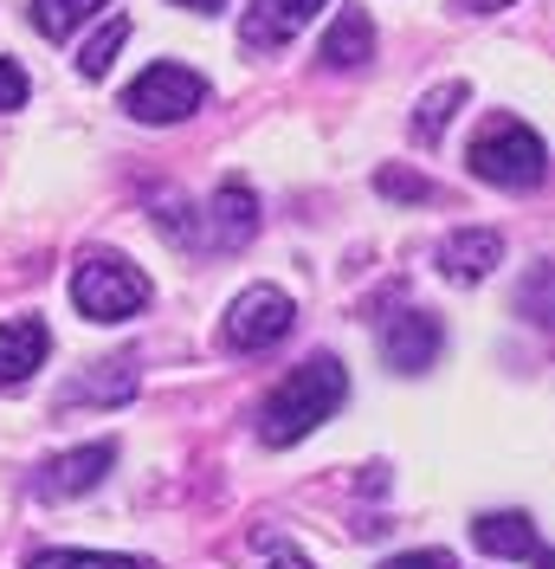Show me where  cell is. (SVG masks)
I'll list each match as a JSON object with an SVG mask.
<instances>
[{
	"instance_id": "obj_17",
	"label": "cell",
	"mask_w": 555,
	"mask_h": 569,
	"mask_svg": "<svg viewBox=\"0 0 555 569\" xmlns=\"http://www.w3.org/2000/svg\"><path fill=\"white\" fill-rule=\"evenodd\" d=\"M27 569H155L149 557H117V550H46Z\"/></svg>"
},
{
	"instance_id": "obj_15",
	"label": "cell",
	"mask_w": 555,
	"mask_h": 569,
	"mask_svg": "<svg viewBox=\"0 0 555 569\" xmlns=\"http://www.w3.org/2000/svg\"><path fill=\"white\" fill-rule=\"evenodd\" d=\"M110 0H33V27L39 39H71L91 13H104Z\"/></svg>"
},
{
	"instance_id": "obj_3",
	"label": "cell",
	"mask_w": 555,
	"mask_h": 569,
	"mask_svg": "<svg viewBox=\"0 0 555 569\" xmlns=\"http://www.w3.org/2000/svg\"><path fill=\"white\" fill-rule=\"evenodd\" d=\"M71 305L91 323H123L149 305V279H142L123 252L98 247V252H84L78 272H71Z\"/></svg>"
},
{
	"instance_id": "obj_1",
	"label": "cell",
	"mask_w": 555,
	"mask_h": 569,
	"mask_svg": "<svg viewBox=\"0 0 555 569\" xmlns=\"http://www.w3.org/2000/svg\"><path fill=\"white\" fill-rule=\"evenodd\" d=\"M343 401H349V369L336 356H311L304 369H291V376L265 395V408H259V440H265V447H297V440L316 433Z\"/></svg>"
},
{
	"instance_id": "obj_21",
	"label": "cell",
	"mask_w": 555,
	"mask_h": 569,
	"mask_svg": "<svg viewBox=\"0 0 555 569\" xmlns=\"http://www.w3.org/2000/svg\"><path fill=\"white\" fill-rule=\"evenodd\" d=\"M465 13H497V7H511V0H458Z\"/></svg>"
},
{
	"instance_id": "obj_6",
	"label": "cell",
	"mask_w": 555,
	"mask_h": 569,
	"mask_svg": "<svg viewBox=\"0 0 555 569\" xmlns=\"http://www.w3.org/2000/svg\"><path fill=\"white\" fill-rule=\"evenodd\" d=\"M117 466V440H91V447H71V453H52V460L33 472V492L46 505L59 498H84L91 486H104V472Z\"/></svg>"
},
{
	"instance_id": "obj_13",
	"label": "cell",
	"mask_w": 555,
	"mask_h": 569,
	"mask_svg": "<svg viewBox=\"0 0 555 569\" xmlns=\"http://www.w3.org/2000/svg\"><path fill=\"white\" fill-rule=\"evenodd\" d=\"M330 71H362L375 59V27H369V13L362 7H343L336 20H330V33H323V52H316Z\"/></svg>"
},
{
	"instance_id": "obj_11",
	"label": "cell",
	"mask_w": 555,
	"mask_h": 569,
	"mask_svg": "<svg viewBox=\"0 0 555 569\" xmlns=\"http://www.w3.org/2000/svg\"><path fill=\"white\" fill-rule=\"evenodd\" d=\"M472 543H478L485 557H504V563H543L549 569L543 537H536V525H529V511H485V518L472 525Z\"/></svg>"
},
{
	"instance_id": "obj_5",
	"label": "cell",
	"mask_w": 555,
	"mask_h": 569,
	"mask_svg": "<svg viewBox=\"0 0 555 569\" xmlns=\"http://www.w3.org/2000/svg\"><path fill=\"white\" fill-rule=\"evenodd\" d=\"M291 323H297V305H291L278 284H245L240 298L226 305L220 337H226V350L259 356V350H272V343H284V337H291Z\"/></svg>"
},
{
	"instance_id": "obj_9",
	"label": "cell",
	"mask_w": 555,
	"mask_h": 569,
	"mask_svg": "<svg viewBox=\"0 0 555 569\" xmlns=\"http://www.w3.org/2000/svg\"><path fill=\"white\" fill-rule=\"evenodd\" d=\"M504 266V233L497 227H458L440 240V279L446 284H485Z\"/></svg>"
},
{
	"instance_id": "obj_16",
	"label": "cell",
	"mask_w": 555,
	"mask_h": 569,
	"mask_svg": "<svg viewBox=\"0 0 555 569\" xmlns=\"http://www.w3.org/2000/svg\"><path fill=\"white\" fill-rule=\"evenodd\" d=\"M123 39H130V20H123V13H104V27L84 39V52H78V71H84V78H104V71L117 66V52H123Z\"/></svg>"
},
{
	"instance_id": "obj_23",
	"label": "cell",
	"mask_w": 555,
	"mask_h": 569,
	"mask_svg": "<svg viewBox=\"0 0 555 569\" xmlns=\"http://www.w3.org/2000/svg\"><path fill=\"white\" fill-rule=\"evenodd\" d=\"M265 569H311L304 557H278V563H265Z\"/></svg>"
},
{
	"instance_id": "obj_18",
	"label": "cell",
	"mask_w": 555,
	"mask_h": 569,
	"mask_svg": "<svg viewBox=\"0 0 555 569\" xmlns=\"http://www.w3.org/2000/svg\"><path fill=\"white\" fill-rule=\"evenodd\" d=\"M375 188H382L387 201H433V181H420L414 169H382Z\"/></svg>"
},
{
	"instance_id": "obj_8",
	"label": "cell",
	"mask_w": 555,
	"mask_h": 569,
	"mask_svg": "<svg viewBox=\"0 0 555 569\" xmlns=\"http://www.w3.org/2000/svg\"><path fill=\"white\" fill-rule=\"evenodd\" d=\"M252 233H259V194H252L240 176H226L220 181V194L208 201V213H201V247L240 252Z\"/></svg>"
},
{
	"instance_id": "obj_14",
	"label": "cell",
	"mask_w": 555,
	"mask_h": 569,
	"mask_svg": "<svg viewBox=\"0 0 555 569\" xmlns=\"http://www.w3.org/2000/svg\"><path fill=\"white\" fill-rule=\"evenodd\" d=\"M465 98H472V84H465V78H446V84H433V91H426V98L414 104V137H420V142H440Z\"/></svg>"
},
{
	"instance_id": "obj_19",
	"label": "cell",
	"mask_w": 555,
	"mask_h": 569,
	"mask_svg": "<svg viewBox=\"0 0 555 569\" xmlns=\"http://www.w3.org/2000/svg\"><path fill=\"white\" fill-rule=\"evenodd\" d=\"M27 104V71L13 59H0V110H20Z\"/></svg>"
},
{
	"instance_id": "obj_12",
	"label": "cell",
	"mask_w": 555,
	"mask_h": 569,
	"mask_svg": "<svg viewBox=\"0 0 555 569\" xmlns=\"http://www.w3.org/2000/svg\"><path fill=\"white\" fill-rule=\"evenodd\" d=\"M46 356H52L46 318H7L0 323V389H20Z\"/></svg>"
},
{
	"instance_id": "obj_7",
	"label": "cell",
	"mask_w": 555,
	"mask_h": 569,
	"mask_svg": "<svg viewBox=\"0 0 555 569\" xmlns=\"http://www.w3.org/2000/svg\"><path fill=\"white\" fill-rule=\"evenodd\" d=\"M440 350H446V330L433 311H401V318L382 323V356L394 376H426L440 362Z\"/></svg>"
},
{
	"instance_id": "obj_22",
	"label": "cell",
	"mask_w": 555,
	"mask_h": 569,
	"mask_svg": "<svg viewBox=\"0 0 555 569\" xmlns=\"http://www.w3.org/2000/svg\"><path fill=\"white\" fill-rule=\"evenodd\" d=\"M174 7H194V13H220L226 0H174Z\"/></svg>"
},
{
	"instance_id": "obj_2",
	"label": "cell",
	"mask_w": 555,
	"mask_h": 569,
	"mask_svg": "<svg viewBox=\"0 0 555 569\" xmlns=\"http://www.w3.org/2000/svg\"><path fill=\"white\" fill-rule=\"evenodd\" d=\"M465 162H472L478 181L523 194V188H543V176H549V142L536 137L523 117H497V123H485V130L472 137Z\"/></svg>"
},
{
	"instance_id": "obj_20",
	"label": "cell",
	"mask_w": 555,
	"mask_h": 569,
	"mask_svg": "<svg viewBox=\"0 0 555 569\" xmlns=\"http://www.w3.org/2000/svg\"><path fill=\"white\" fill-rule=\"evenodd\" d=\"M382 569H458L446 550H407V557H387Z\"/></svg>"
},
{
	"instance_id": "obj_4",
	"label": "cell",
	"mask_w": 555,
	"mask_h": 569,
	"mask_svg": "<svg viewBox=\"0 0 555 569\" xmlns=\"http://www.w3.org/2000/svg\"><path fill=\"white\" fill-rule=\"evenodd\" d=\"M208 104V78L194 66H174V59H162V66H149L123 91V110L137 117V123H181V117H194V110Z\"/></svg>"
},
{
	"instance_id": "obj_10",
	"label": "cell",
	"mask_w": 555,
	"mask_h": 569,
	"mask_svg": "<svg viewBox=\"0 0 555 569\" xmlns=\"http://www.w3.org/2000/svg\"><path fill=\"white\" fill-rule=\"evenodd\" d=\"M323 7H330V0H252V7H245V27H240V46L245 52H272V46L304 33Z\"/></svg>"
}]
</instances>
